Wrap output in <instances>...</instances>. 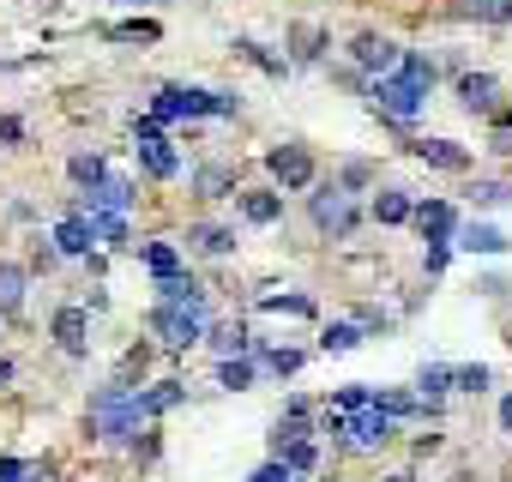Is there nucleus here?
Masks as SVG:
<instances>
[{"mask_svg":"<svg viewBox=\"0 0 512 482\" xmlns=\"http://www.w3.org/2000/svg\"><path fill=\"white\" fill-rule=\"evenodd\" d=\"M241 109V97L235 91H199V85H163L157 97H151V115L169 127V121H223V115H235Z\"/></svg>","mask_w":512,"mask_h":482,"instance_id":"f03ea898","label":"nucleus"},{"mask_svg":"<svg viewBox=\"0 0 512 482\" xmlns=\"http://www.w3.org/2000/svg\"><path fill=\"white\" fill-rule=\"evenodd\" d=\"M278 458H284V464H290V470H296V476H308V470H314V464H320V446H314V440H296V446H284V452H278Z\"/></svg>","mask_w":512,"mask_h":482,"instance_id":"72a5a7b5","label":"nucleus"},{"mask_svg":"<svg viewBox=\"0 0 512 482\" xmlns=\"http://www.w3.org/2000/svg\"><path fill=\"white\" fill-rule=\"evenodd\" d=\"M133 7H139V0H133Z\"/></svg>","mask_w":512,"mask_h":482,"instance_id":"864d4df0","label":"nucleus"},{"mask_svg":"<svg viewBox=\"0 0 512 482\" xmlns=\"http://www.w3.org/2000/svg\"><path fill=\"white\" fill-rule=\"evenodd\" d=\"M235 205H241V217H247V223H278V217H284V193H272V187L235 193Z\"/></svg>","mask_w":512,"mask_h":482,"instance_id":"dca6fc26","label":"nucleus"},{"mask_svg":"<svg viewBox=\"0 0 512 482\" xmlns=\"http://www.w3.org/2000/svg\"><path fill=\"white\" fill-rule=\"evenodd\" d=\"M55 344H61L67 356H85V350H91V320H85V308L67 302V308L55 314Z\"/></svg>","mask_w":512,"mask_h":482,"instance_id":"2eb2a0df","label":"nucleus"},{"mask_svg":"<svg viewBox=\"0 0 512 482\" xmlns=\"http://www.w3.org/2000/svg\"><path fill=\"white\" fill-rule=\"evenodd\" d=\"M205 338H211V350L217 356H247V326H229V320H205Z\"/></svg>","mask_w":512,"mask_h":482,"instance_id":"b1692460","label":"nucleus"},{"mask_svg":"<svg viewBox=\"0 0 512 482\" xmlns=\"http://www.w3.org/2000/svg\"><path fill=\"white\" fill-rule=\"evenodd\" d=\"M266 163H272V175H278V187H284V193L314 187V157H308V145H272V151H266Z\"/></svg>","mask_w":512,"mask_h":482,"instance_id":"423d86ee","label":"nucleus"},{"mask_svg":"<svg viewBox=\"0 0 512 482\" xmlns=\"http://www.w3.org/2000/svg\"><path fill=\"white\" fill-rule=\"evenodd\" d=\"M139 392H145V410H151V416H163V410H175V404L187 398L181 380H157V386H139Z\"/></svg>","mask_w":512,"mask_h":482,"instance_id":"cd10ccee","label":"nucleus"},{"mask_svg":"<svg viewBox=\"0 0 512 482\" xmlns=\"http://www.w3.org/2000/svg\"><path fill=\"white\" fill-rule=\"evenodd\" d=\"M446 392H452V362H428V368L416 374V398H422V404H440Z\"/></svg>","mask_w":512,"mask_h":482,"instance_id":"5701e85b","label":"nucleus"},{"mask_svg":"<svg viewBox=\"0 0 512 482\" xmlns=\"http://www.w3.org/2000/svg\"><path fill=\"white\" fill-rule=\"evenodd\" d=\"M308 211H314V229H326V235H338V241L356 229V205H350V193H344L338 181H332V187H320V193L308 199Z\"/></svg>","mask_w":512,"mask_h":482,"instance_id":"39448f33","label":"nucleus"},{"mask_svg":"<svg viewBox=\"0 0 512 482\" xmlns=\"http://www.w3.org/2000/svg\"><path fill=\"white\" fill-rule=\"evenodd\" d=\"M91 434L97 440H109V446H133V434H139V422L151 416L145 410V392L139 386H127V380H115V386H103L97 398H91Z\"/></svg>","mask_w":512,"mask_h":482,"instance_id":"f257e3e1","label":"nucleus"},{"mask_svg":"<svg viewBox=\"0 0 512 482\" xmlns=\"http://www.w3.org/2000/svg\"><path fill=\"white\" fill-rule=\"evenodd\" d=\"M133 139H163V121L157 115H133Z\"/></svg>","mask_w":512,"mask_h":482,"instance_id":"c03bdc74","label":"nucleus"},{"mask_svg":"<svg viewBox=\"0 0 512 482\" xmlns=\"http://www.w3.org/2000/svg\"><path fill=\"white\" fill-rule=\"evenodd\" d=\"M253 374H260V362H253V356H223V362H217V380H223L229 392H247Z\"/></svg>","mask_w":512,"mask_h":482,"instance_id":"393cba45","label":"nucleus"},{"mask_svg":"<svg viewBox=\"0 0 512 482\" xmlns=\"http://www.w3.org/2000/svg\"><path fill=\"white\" fill-rule=\"evenodd\" d=\"M133 181L127 175H103L97 187H85V199H79V211H115V217H127L133 211Z\"/></svg>","mask_w":512,"mask_h":482,"instance_id":"1a4fd4ad","label":"nucleus"},{"mask_svg":"<svg viewBox=\"0 0 512 482\" xmlns=\"http://www.w3.org/2000/svg\"><path fill=\"white\" fill-rule=\"evenodd\" d=\"M260 362H266L272 374H296V368H302V350H266Z\"/></svg>","mask_w":512,"mask_h":482,"instance_id":"ea45409f","label":"nucleus"},{"mask_svg":"<svg viewBox=\"0 0 512 482\" xmlns=\"http://www.w3.org/2000/svg\"><path fill=\"white\" fill-rule=\"evenodd\" d=\"M85 217H91V241H103V248H133L127 217H115V211H85Z\"/></svg>","mask_w":512,"mask_h":482,"instance_id":"4be33fe9","label":"nucleus"},{"mask_svg":"<svg viewBox=\"0 0 512 482\" xmlns=\"http://www.w3.org/2000/svg\"><path fill=\"white\" fill-rule=\"evenodd\" d=\"M260 308H266V314H296V320H314V302H308V296H266Z\"/></svg>","mask_w":512,"mask_h":482,"instance_id":"c9c22d12","label":"nucleus"},{"mask_svg":"<svg viewBox=\"0 0 512 482\" xmlns=\"http://www.w3.org/2000/svg\"><path fill=\"white\" fill-rule=\"evenodd\" d=\"M193 187H199L205 199H223V193H235V175H229L223 163H205V169L193 175Z\"/></svg>","mask_w":512,"mask_h":482,"instance_id":"c85d7f7f","label":"nucleus"},{"mask_svg":"<svg viewBox=\"0 0 512 482\" xmlns=\"http://www.w3.org/2000/svg\"><path fill=\"white\" fill-rule=\"evenodd\" d=\"M362 338H368V332H362L356 320H332V326H326V338H320V350H326V356H344V350H356Z\"/></svg>","mask_w":512,"mask_h":482,"instance_id":"bb28decb","label":"nucleus"},{"mask_svg":"<svg viewBox=\"0 0 512 482\" xmlns=\"http://www.w3.org/2000/svg\"><path fill=\"white\" fill-rule=\"evenodd\" d=\"M37 470H43V464H31V458H13V452L0 458V482H31Z\"/></svg>","mask_w":512,"mask_h":482,"instance_id":"e433bc0d","label":"nucleus"},{"mask_svg":"<svg viewBox=\"0 0 512 482\" xmlns=\"http://www.w3.org/2000/svg\"><path fill=\"white\" fill-rule=\"evenodd\" d=\"M374 410H386L392 422H416V416H434V404H422L416 392H374Z\"/></svg>","mask_w":512,"mask_h":482,"instance_id":"6ab92c4d","label":"nucleus"},{"mask_svg":"<svg viewBox=\"0 0 512 482\" xmlns=\"http://www.w3.org/2000/svg\"><path fill=\"white\" fill-rule=\"evenodd\" d=\"M410 151H416L428 169H446V175H464V169H470V151H464L458 139H416Z\"/></svg>","mask_w":512,"mask_h":482,"instance_id":"ddd939ff","label":"nucleus"},{"mask_svg":"<svg viewBox=\"0 0 512 482\" xmlns=\"http://www.w3.org/2000/svg\"><path fill=\"white\" fill-rule=\"evenodd\" d=\"M500 428H506V434H512V398H506V404H500Z\"/></svg>","mask_w":512,"mask_h":482,"instance_id":"de8ad7c7","label":"nucleus"},{"mask_svg":"<svg viewBox=\"0 0 512 482\" xmlns=\"http://www.w3.org/2000/svg\"><path fill=\"white\" fill-rule=\"evenodd\" d=\"M145 266H151V278H169V272H181L175 241H145Z\"/></svg>","mask_w":512,"mask_h":482,"instance_id":"c756f323","label":"nucleus"},{"mask_svg":"<svg viewBox=\"0 0 512 482\" xmlns=\"http://www.w3.org/2000/svg\"><path fill=\"white\" fill-rule=\"evenodd\" d=\"M392 434H398V422H392L386 410H374V404H368V410H356V416H344V440H350L356 452H380Z\"/></svg>","mask_w":512,"mask_h":482,"instance_id":"0eeeda50","label":"nucleus"},{"mask_svg":"<svg viewBox=\"0 0 512 482\" xmlns=\"http://www.w3.org/2000/svg\"><path fill=\"white\" fill-rule=\"evenodd\" d=\"M464 13H470V19H482V25H506V19H512V0H470Z\"/></svg>","mask_w":512,"mask_h":482,"instance_id":"f704fd0d","label":"nucleus"},{"mask_svg":"<svg viewBox=\"0 0 512 482\" xmlns=\"http://www.w3.org/2000/svg\"><path fill=\"white\" fill-rule=\"evenodd\" d=\"M235 49H241V55H247L253 67H266V73H284V67H290V61H278V55H266L260 43H235Z\"/></svg>","mask_w":512,"mask_h":482,"instance_id":"79ce46f5","label":"nucleus"},{"mask_svg":"<svg viewBox=\"0 0 512 482\" xmlns=\"http://www.w3.org/2000/svg\"><path fill=\"white\" fill-rule=\"evenodd\" d=\"M428 91H434L428 79H416V73H404V67H398V73H386V79H374V85H368V103H374L386 121H416V115L428 109Z\"/></svg>","mask_w":512,"mask_h":482,"instance_id":"7ed1b4c3","label":"nucleus"},{"mask_svg":"<svg viewBox=\"0 0 512 482\" xmlns=\"http://www.w3.org/2000/svg\"><path fill=\"white\" fill-rule=\"evenodd\" d=\"M157 302H163V308H205V314H211L205 284H199L193 272H169V278H157Z\"/></svg>","mask_w":512,"mask_h":482,"instance_id":"9b49d317","label":"nucleus"},{"mask_svg":"<svg viewBox=\"0 0 512 482\" xmlns=\"http://www.w3.org/2000/svg\"><path fill=\"white\" fill-rule=\"evenodd\" d=\"M103 37H109V43H157L163 31H157L151 19H127V25H109Z\"/></svg>","mask_w":512,"mask_h":482,"instance_id":"7c9ffc66","label":"nucleus"},{"mask_svg":"<svg viewBox=\"0 0 512 482\" xmlns=\"http://www.w3.org/2000/svg\"><path fill=\"white\" fill-rule=\"evenodd\" d=\"M296 482H314V476H296Z\"/></svg>","mask_w":512,"mask_h":482,"instance_id":"3c124183","label":"nucleus"},{"mask_svg":"<svg viewBox=\"0 0 512 482\" xmlns=\"http://www.w3.org/2000/svg\"><path fill=\"white\" fill-rule=\"evenodd\" d=\"M506 133H512V121H506Z\"/></svg>","mask_w":512,"mask_h":482,"instance_id":"603ef678","label":"nucleus"},{"mask_svg":"<svg viewBox=\"0 0 512 482\" xmlns=\"http://www.w3.org/2000/svg\"><path fill=\"white\" fill-rule=\"evenodd\" d=\"M205 320H211L205 308H163V302L151 308V332H157V338H163L169 350H187V344H205Z\"/></svg>","mask_w":512,"mask_h":482,"instance_id":"20e7f679","label":"nucleus"},{"mask_svg":"<svg viewBox=\"0 0 512 482\" xmlns=\"http://www.w3.org/2000/svg\"><path fill=\"white\" fill-rule=\"evenodd\" d=\"M470 199H476V205H506V199H512V187H506V181H476V187H470Z\"/></svg>","mask_w":512,"mask_h":482,"instance_id":"4c0bfd02","label":"nucleus"},{"mask_svg":"<svg viewBox=\"0 0 512 482\" xmlns=\"http://www.w3.org/2000/svg\"><path fill=\"white\" fill-rule=\"evenodd\" d=\"M368 404H374L368 386H344V392H338V410H344V416H356V410H368Z\"/></svg>","mask_w":512,"mask_h":482,"instance_id":"a19ab883","label":"nucleus"},{"mask_svg":"<svg viewBox=\"0 0 512 482\" xmlns=\"http://www.w3.org/2000/svg\"><path fill=\"white\" fill-rule=\"evenodd\" d=\"M458 248H464V254H506L512 241H506L494 223H458Z\"/></svg>","mask_w":512,"mask_h":482,"instance_id":"f3484780","label":"nucleus"},{"mask_svg":"<svg viewBox=\"0 0 512 482\" xmlns=\"http://www.w3.org/2000/svg\"><path fill=\"white\" fill-rule=\"evenodd\" d=\"M410 211H416V205H410V193H404V187L374 193V217H380V223H410Z\"/></svg>","mask_w":512,"mask_h":482,"instance_id":"a878e982","label":"nucleus"},{"mask_svg":"<svg viewBox=\"0 0 512 482\" xmlns=\"http://www.w3.org/2000/svg\"><path fill=\"white\" fill-rule=\"evenodd\" d=\"M133 157H139V169H145L151 181H175V175H181V151H175L169 139H133Z\"/></svg>","mask_w":512,"mask_h":482,"instance_id":"9d476101","label":"nucleus"},{"mask_svg":"<svg viewBox=\"0 0 512 482\" xmlns=\"http://www.w3.org/2000/svg\"><path fill=\"white\" fill-rule=\"evenodd\" d=\"M350 187H368V163H350V169H344V193H350Z\"/></svg>","mask_w":512,"mask_h":482,"instance_id":"49530a36","label":"nucleus"},{"mask_svg":"<svg viewBox=\"0 0 512 482\" xmlns=\"http://www.w3.org/2000/svg\"><path fill=\"white\" fill-rule=\"evenodd\" d=\"M25 284H31V272H25V266L0 260V314H19V308H25Z\"/></svg>","mask_w":512,"mask_h":482,"instance_id":"aec40b11","label":"nucleus"},{"mask_svg":"<svg viewBox=\"0 0 512 482\" xmlns=\"http://www.w3.org/2000/svg\"><path fill=\"white\" fill-rule=\"evenodd\" d=\"M386 482H416V476H404V470H398V476H386Z\"/></svg>","mask_w":512,"mask_h":482,"instance_id":"8fccbe9b","label":"nucleus"},{"mask_svg":"<svg viewBox=\"0 0 512 482\" xmlns=\"http://www.w3.org/2000/svg\"><path fill=\"white\" fill-rule=\"evenodd\" d=\"M494 91H500V85H494L488 73H464V79H458V103H464L470 115H488V109H494Z\"/></svg>","mask_w":512,"mask_h":482,"instance_id":"a211bd4d","label":"nucleus"},{"mask_svg":"<svg viewBox=\"0 0 512 482\" xmlns=\"http://www.w3.org/2000/svg\"><path fill=\"white\" fill-rule=\"evenodd\" d=\"M350 61H356V67H368L374 79H386V73H398V61H404V49H398L392 37H374V31H362V37L350 43Z\"/></svg>","mask_w":512,"mask_h":482,"instance_id":"6e6552de","label":"nucleus"},{"mask_svg":"<svg viewBox=\"0 0 512 482\" xmlns=\"http://www.w3.org/2000/svg\"><path fill=\"white\" fill-rule=\"evenodd\" d=\"M67 175H73V181H79V187H97V181H103V175H109V163H103V157H97V151H79V157H73V163H67Z\"/></svg>","mask_w":512,"mask_h":482,"instance_id":"2f4dec72","label":"nucleus"},{"mask_svg":"<svg viewBox=\"0 0 512 482\" xmlns=\"http://www.w3.org/2000/svg\"><path fill=\"white\" fill-rule=\"evenodd\" d=\"M247 482H296V470H290L284 458H266V464H260V470H253Z\"/></svg>","mask_w":512,"mask_h":482,"instance_id":"58836bf2","label":"nucleus"},{"mask_svg":"<svg viewBox=\"0 0 512 482\" xmlns=\"http://www.w3.org/2000/svg\"><path fill=\"white\" fill-rule=\"evenodd\" d=\"M7 380H13V362H0V386H7Z\"/></svg>","mask_w":512,"mask_h":482,"instance_id":"09e8293b","label":"nucleus"},{"mask_svg":"<svg viewBox=\"0 0 512 482\" xmlns=\"http://www.w3.org/2000/svg\"><path fill=\"white\" fill-rule=\"evenodd\" d=\"M55 254H67V260H85V254H91V217H85L79 205L55 223Z\"/></svg>","mask_w":512,"mask_h":482,"instance_id":"f8f14e48","label":"nucleus"},{"mask_svg":"<svg viewBox=\"0 0 512 482\" xmlns=\"http://www.w3.org/2000/svg\"><path fill=\"white\" fill-rule=\"evenodd\" d=\"M494 386V368L476 362V368H452V392H488Z\"/></svg>","mask_w":512,"mask_h":482,"instance_id":"473e14b6","label":"nucleus"},{"mask_svg":"<svg viewBox=\"0 0 512 482\" xmlns=\"http://www.w3.org/2000/svg\"><path fill=\"white\" fill-rule=\"evenodd\" d=\"M25 139V121L19 115H0V145H19Z\"/></svg>","mask_w":512,"mask_h":482,"instance_id":"a18cd8bd","label":"nucleus"},{"mask_svg":"<svg viewBox=\"0 0 512 482\" xmlns=\"http://www.w3.org/2000/svg\"><path fill=\"white\" fill-rule=\"evenodd\" d=\"M410 217H416V229H422L428 241H452V235H458V211H452V199H422Z\"/></svg>","mask_w":512,"mask_h":482,"instance_id":"4468645a","label":"nucleus"},{"mask_svg":"<svg viewBox=\"0 0 512 482\" xmlns=\"http://www.w3.org/2000/svg\"><path fill=\"white\" fill-rule=\"evenodd\" d=\"M187 241H193L199 254H235V229L229 223H193Z\"/></svg>","mask_w":512,"mask_h":482,"instance_id":"412c9836","label":"nucleus"},{"mask_svg":"<svg viewBox=\"0 0 512 482\" xmlns=\"http://www.w3.org/2000/svg\"><path fill=\"white\" fill-rule=\"evenodd\" d=\"M446 260H452V241H428V260H422V266H428V278H434V272H446Z\"/></svg>","mask_w":512,"mask_h":482,"instance_id":"37998d69","label":"nucleus"}]
</instances>
